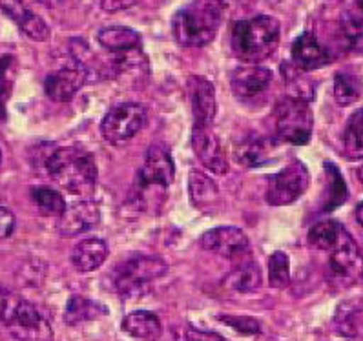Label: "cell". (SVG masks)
I'll list each match as a JSON object with an SVG mask.
<instances>
[{
	"label": "cell",
	"instance_id": "obj_1",
	"mask_svg": "<svg viewBox=\"0 0 363 341\" xmlns=\"http://www.w3.org/2000/svg\"><path fill=\"white\" fill-rule=\"evenodd\" d=\"M46 170L53 183L72 196H90L97 188L94 155L75 146L52 150L46 155Z\"/></svg>",
	"mask_w": 363,
	"mask_h": 341
},
{
	"label": "cell",
	"instance_id": "obj_2",
	"mask_svg": "<svg viewBox=\"0 0 363 341\" xmlns=\"http://www.w3.org/2000/svg\"><path fill=\"white\" fill-rule=\"evenodd\" d=\"M223 0H192L172 18L174 39L186 47H201L216 39L223 18Z\"/></svg>",
	"mask_w": 363,
	"mask_h": 341
},
{
	"label": "cell",
	"instance_id": "obj_3",
	"mask_svg": "<svg viewBox=\"0 0 363 341\" xmlns=\"http://www.w3.org/2000/svg\"><path fill=\"white\" fill-rule=\"evenodd\" d=\"M0 323L17 341H53V328L33 303L0 286Z\"/></svg>",
	"mask_w": 363,
	"mask_h": 341
},
{
	"label": "cell",
	"instance_id": "obj_4",
	"mask_svg": "<svg viewBox=\"0 0 363 341\" xmlns=\"http://www.w3.org/2000/svg\"><path fill=\"white\" fill-rule=\"evenodd\" d=\"M279 44V22L269 15L238 22L232 30V50L241 60L261 62L269 59Z\"/></svg>",
	"mask_w": 363,
	"mask_h": 341
},
{
	"label": "cell",
	"instance_id": "obj_5",
	"mask_svg": "<svg viewBox=\"0 0 363 341\" xmlns=\"http://www.w3.org/2000/svg\"><path fill=\"white\" fill-rule=\"evenodd\" d=\"M168 272V264L155 256H137L121 261L111 270V289L121 296H141L154 281Z\"/></svg>",
	"mask_w": 363,
	"mask_h": 341
},
{
	"label": "cell",
	"instance_id": "obj_6",
	"mask_svg": "<svg viewBox=\"0 0 363 341\" xmlns=\"http://www.w3.org/2000/svg\"><path fill=\"white\" fill-rule=\"evenodd\" d=\"M175 167L168 150L162 146H152L146 154L145 164L137 175V183L133 188V203L137 206L150 205V196L155 192L164 194L167 188L174 183Z\"/></svg>",
	"mask_w": 363,
	"mask_h": 341
},
{
	"label": "cell",
	"instance_id": "obj_7",
	"mask_svg": "<svg viewBox=\"0 0 363 341\" xmlns=\"http://www.w3.org/2000/svg\"><path fill=\"white\" fill-rule=\"evenodd\" d=\"M276 135L289 145L303 146L311 141L314 119L308 103L299 99L283 95L274 110Z\"/></svg>",
	"mask_w": 363,
	"mask_h": 341
},
{
	"label": "cell",
	"instance_id": "obj_8",
	"mask_svg": "<svg viewBox=\"0 0 363 341\" xmlns=\"http://www.w3.org/2000/svg\"><path fill=\"white\" fill-rule=\"evenodd\" d=\"M146 119H148V111L143 104H119V106L111 108L104 116L103 123H101V133H103L104 141L110 145H124L145 128Z\"/></svg>",
	"mask_w": 363,
	"mask_h": 341
},
{
	"label": "cell",
	"instance_id": "obj_9",
	"mask_svg": "<svg viewBox=\"0 0 363 341\" xmlns=\"http://www.w3.org/2000/svg\"><path fill=\"white\" fill-rule=\"evenodd\" d=\"M308 172L303 162H291L278 174L270 175L267 188V203L272 206H285L303 196L308 188Z\"/></svg>",
	"mask_w": 363,
	"mask_h": 341
},
{
	"label": "cell",
	"instance_id": "obj_10",
	"mask_svg": "<svg viewBox=\"0 0 363 341\" xmlns=\"http://www.w3.org/2000/svg\"><path fill=\"white\" fill-rule=\"evenodd\" d=\"M201 247L205 250L218 254L225 259H238L241 256L250 254V243L243 230L235 226H218L201 235Z\"/></svg>",
	"mask_w": 363,
	"mask_h": 341
},
{
	"label": "cell",
	"instance_id": "obj_11",
	"mask_svg": "<svg viewBox=\"0 0 363 341\" xmlns=\"http://www.w3.org/2000/svg\"><path fill=\"white\" fill-rule=\"evenodd\" d=\"M99 223H101V205L97 201L84 199L66 206L65 213L57 223V228L62 237H77L84 232L94 230Z\"/></svg>",
	"mask_w": 363,
	"mask_h": 341
},
{
	"label": "cell",
	"instance_id": "obj_12",
	"mask_svg": "<svg viewBox=\"0 0 363 341\" xmlns=\"http://www.w3.org/2000/svg\"><path fill=\"white\" fill-rule=\"evenodd\" d=\"M192 148L197 159L201 161L205 168H208L214 174H227L228 159L223 152V146L219 142V137L216 135L212 126H199L194 124L192 130Z\"/></svg>",
	"mask_w": 363,
	"mask_h": 341
},
{
	"label": "cell",
	"instance_id": "obj_13",
	"mask_svg": "<svg viewBox=\"0 0 363 341\" xmlns=\"http://www.w3.org/2000/svg\"><path fill=\"white\" fill-rule=\"evenodd\" d=\"M232 91L243 103L263 97L272 84V72L261 66H241L232 72Z\"/></svg>",
	"mask_w": 363,
	"mask_h": 341
},
{
	"label": "cell",
	"instance_id": "obj_14",
	"mask_svg": "<svg viewBox=\"0 0 363 341\" xmlns=\"http://www.w3.org/2000/svg\"><path fill=\"white\" fill-rule=\"evenodd\" d=\"M363 274V257L359 254L356 241H349L342 248L330 254L329 277L336 286H349Z\"/></svg>",
	"mask_w": 363,
	"mask_h": 341
},
{
	"label": "cell",
	"instance_id": "obj_15",
	"mask_svg": "<svg viewBox=\"0 0 363 341\" xmlns=\"http://www.w3.org/2000/svg\"><path fill=\"white\" fill-rule=\"evenodd\" d=\"M86 82H88V75L84 68L79 62H73V66H66V68L50 73L44 82V90L48 97L55 103H66L75 97V94Z\"/></svg>",
	"mask_w": 363,
	"mask_h": 341
},
{
	"label": "cell",
	"instance_id": "obj_16",
	"mask_svg": "<svg viewBox=\"0 0 363 341\" xmlns=\"http://www.w3.org/2000/svg\"><path fill=\"white\" fill-rule=\"evenodd\" d=\"M0 11L8 15L31 40L44 43V40L50 39L52 31H50L48 24L28 8L24 0H0Z\"/></svg>",
	"mask_w": 363,
	"mask_h": 341
},
{
	"label": "cell",
	"instance_id": "obj_17",
	"mask_svg": "<svg viewBox=\"0 0 363 341\" xmlns=\"http://www.w3.org/2000/svg\"><path fill=\"white\" fill-rule=\"evenodd\" d=\"M190 101L194 110V124L199 126H212L216 117V90L214 84L205 77L189 79Z\"/></svg>",
	"mask_w": 363,
	"mask_h": 341
},
{
	"label": "cell",
	"instance_id": "obj_18",
	"mask_svg": "<svg viewBox=\"0 0 363 341\" xmlns=\"http://www.w3.org/2000/svg\"><path fill=\"white\" fill-rule=\"evenodd\" d=\"M292 65L301 72L323 68L333 60L329 50H325L312 33L299 35L292 44Z\"/></svg>",
	"mask_w": 363,
	"mask_h": 341
},
{
	"label": "cell",
	"instance_id": "obj_19",
	"mask_svg": "<svg viewBox=\"0 0 363 341\" xmlns=\"http://www.w3.org/2000/svg\"><path fill=\"white\" fill-rule=\"evenodd\" d=\"M349 241H352V235L345 230V226L340 225L334 219L318 223L308 232V243L318 248V250L329 252V254H333L337 248H342Z\"/></svg>",
	"mask_w": 363,
	"mask_h": 341
},
{
	"label": "cell",
	"instance_id": "obj_20",
	"mask_svg": "<svg viewBox=\"0 0 363 341\" xmlns=\"http://www.w3.org/2000/svg\"><path fill=\"white\" fill-rule=\"evenodd\" d=\"M108 257V245L103 239H84L72 250L73 267L82 274L94 272Z\"/></svg>",
	"mask_w": 363,
	"mask_h": 341
},
{
	"label": "cell",
	"instance_id": "obj_21",
	"mask_svg": "<svg viewBox=\"0 0 363 341\" xmlns=\"http://www.w3.org/2000/svg\"><path fill=\"white\" fill-rule=\"evenodd\" d=\"M235 264L232 272L227 277V286L228 289L247 294V292H254L261 286V272L256 261L250 257V254L241 256L234 259Z\"/></svg>",
	"mask_w": 363,
	"mask_h": 341
},
{
	"label": "cell",
	"instance_id": "obj_22",
	"mask_svg": "<svg viewBox=\"0 0 363 341\" xmlns=\"http://www.w3.org/2000/svg\"><path fill=\"white\" fill-rule=\"evenodd\" d=\"M123 330L128 336L141 341H157L162 336V325L154 312H130L123 320Z\"/></svg>",
	"mask_w": 363,
	"mask_h": 341
},
{
	"label": "cell",
	"instance_id": "obj_23",
	"mask_svg": "<svg viewBox=\"0 0 363 341\" xmlns=\"http://www.w3.org/2000/svg\"><path fill=\"white\" fill-rule=\"evenodd\" d=\"M99 44L111 53H123L141 47V35L132 28L108 26L97 33Z\"/></svg>",
	"mask_w": 363,
	"mask_h": 341
},
{
	"label": "cell",
	"instance_id": "obj_24",
	"mask_svg": "<svg viewBox=\"0 0 363 341\" xmlns=\"http://www.w3.org/2000/svg\"><path fill=\"white\" fill-rule=\"evenodd\" d=\"M189 190L194 206L203 210V212H210V208L214 206V203L219 201L218 184L210 179L208 175L203 174V172H190Z\"/></svg>",
	"mask_w": 363,
	"mask_h": 341
},
{
	"label": "cell",
	"instance_id": "obj_25",
	"mask_svg": "<svg viewBox=\"0 0 363 341\" xmlns=\"http://www.w3.org/2000/svg\"><path fill=\"white\" fill-rule=\"evenodd\" d=\"M272 154V145L267 142L263 137L252 135L245 139L238 148H235V157L243 167L254 168V167H263L267 164Z\"/></svg>",
	"mask_w": 363,
	"mask_h": 341
},
{
	"label": "cell",
	"instance_id": "obj_26",
	"mask_svg": "<svg viewBox=\"0 0 363 341\" xmlns=\"http://www.w3.org/2000/svg\"><path fill=\"white\" fill-rule=\"evenodd\" d=\"M106 314V308L97 301H91L82 296H73L69 298L65 311V321L68 325H81L86 321H94L101 315Z\"/></svg>",
	"mask_w": 363,
	"mask_h": 341
},
{
	"label": "cell",
	"instance_id": "obj_27",
	"mask_svg": "<svg viewBox=\"0 0 363 341\" xmlns=\"http://www.w3.org/2000/svg\"><path fill=\"white\" fill-rule=\"evenodd\" d=\"M362 75L358 73L343 69L334 75V99L340 106H349V104L356 103L362 95Z\"/></svg>",
	"mask_w": 363,
	"mask_h": 341
},
{
	"label": "cell",
	"instance_id": "obj_28",
	"mask_svg": "<svg viewBox=\"0 0 363 341\" xmlns=\"http://www.w3.org/2000/svg\"><path fill=\"white\" fill-rule=\"evenodd\" d=\"M343 148L349 159H363V108L354 111L347 121Z\"/></svg>",
	"mask_w": 363,
	"mask_h": 341
},
{
	"label": "cell",
	"instance_id": "obj_29",
	"mask_svg": "<svg viewBox=\"0 0 363 341\" xmlns=\"http://www.w3.org/2000/svg\"><path fill=\"white\" fill-rule=\"evenodd\" d=\"M340 40L352 53H363V21L352 13H345L340 22Z\"/></svg>",
	"mask_w": 363,
	"mask_h": 341
},
{
	"label": "cell",
	"instance_id": "obj_30",
	"mask_svg": "<svg viewBox=\"0 0 363 341\" xmlns=\"http://www.w3.org/2000/svg\"><path fill=\"white\" fill-rule=\"evenodd\" d=\"M31 199H33L35 206L39 208V212L43 216H55V218H60L66 210V201L65 197L60 196L57 190L53 188H33L31 190Z\"/></svg>",
	"mask_w": 363,
	"mask_h": 341
},
{
	"label": "cell",
	"instance_id": "obj_31",
	"mask_svg": "<svg viewBox=\"0 0 363 341\" xmlns=\"http://www.w3.org/2000/svg\"><path fill=\"white\" fill-rule=\"evenodd\" d=\"M281 73L283 79H285L286 86H289V95L299 101H305L308 103L312 97H314V86L311 84L307 77L301 75V69L296 68L294 65H289V62H283L281 65Z\"/></svg>",
	"mask_w": 363,
	"mask_h": 341
},
{
	"label": "cell",
	"instance_id": "obj_32",
	"mask_svg": "<svg viewBox=\"0 0 363 341\" xmlns=\"http://www.w3.org/2000/svg\"><path fill=\"white\" fill-rule=\"evenodd\" d=\"M15 73H17V62L11 55H4L0 59V119H6V104L13 90Z\"/></svg>",
	"mask_w": 363,
	"mask_h": 341
},
{
	"label": "cell",
	"instance_id": "obj_33",
	"mask_svg": "<svg viewBox=\"0 0 363 341\" xmlns=\"http://www.w3.org/2000/svg\"><path fill=\"white\" fill-rule=\"evenodd\" d=\"M269 283L274 289H285L291 283V261L285 252H274L270 256Z\"/></svg>",
	"mask_w": 363,
	"mask_h": 341
},
{
	"label": "cell",
	"instance_id": "obj_34",
	"mask_svg": "<svg viewBox=\"0 0 363 341\" xmlns=\"http://www.w3.org/2000/svg\"><path fill=\"white\" fill-rule=\"evenodd\" d=\"M325 168H327V175H329V186H327L329 194H327V199H325V205L321 210H323V212H330V210H334L336 206L342 205V203H345L347 188L336 167H333V164H325Z\"/></svg>",
	"mask_w": 363,
	"mask_h": 341
},
{
	"label": "cell",
	"instance_id": "obj_35",
	"mask_svg": "<svg viewBox=\"0 0 363 341\" xmlns=\"http://www.w3.org/2000/svg\"><path fill=\"white\" fill-rule=\"evenodd\" d=\"M337 330L345 336H358L363 332V311L358 308H340L336 315Z\"/></svg>",
	"mask_w": 363,
	"mask_h": 341
},
{
	"label": "cell",
	"instance_id": "obj_36",
	"mask_svg": "<svg viewBox=\"0 0 363 341\" xmlns=\"http://www.w3.org/2000/svg\"><path fill=\"white\" fill-rule=\"evenodd\" d=\"M219 320L241 334H257L261 330L259 323L248 315H219Z\"/></svg>",
	"mask_w": 363,
	"mask_h": 341
},
{
	"label": "cell",
	"instance_id": "obj_37",
	"mask_svg": "<svg viewBox=\"0 0 363 341\" xmlns=\"http://www.w3.org/2000/svg\"><path fill=\"white\" fill-rule=\"evenodd\" d=\"M15 228V216L11 213V210L0 206V241L13 234Z\"/></svg>",
	"mask_w": 363,
	"mask_h": 341
},
{
	"label": "cell",
	"instance_id": "obj_38",
	"mask_svg": "<svg viewBox=\"0 0 363 341\" xmlns=\"http://www.w3.org/2000/svg\"><path fill=\"white\" fill-rule=\"evenodd\" d=\"M141 2V0H101V8L106 11V13H117V11H123V9H130Z\"/></svg>",
	"mask_w": 363,
	"mask_h": 341
},
{
	"label": "cell",
	"instance_id": "obj_39",
	"mask_svg": "<svg viewBox=\"0 0 363 341\" xmlns=\"http://www.w3.org/2000/svg\"><path fill=\"white\" fill-rule=\"evenodd\" d=\"M186 341H227L219 334L205 332V330H196V328H189L186 330Z\"/></svg>",
	"mask_w": 363,
	"mask_h": 341
},
{
	"label": "cell",
	"instance_id": "obj_40",
	"mask_svg": "<svg viewBox=\"0 0 363 341\" xmlns=\"http://www.w3.org/2000/svg\"><path fill=\"white\" fill-rule=\"evenodd\" d=\"M356 218H358L359 225L363 226V203H359L358 208H356Z\"/></svg>",
	"mask_w": 363,
	"mask_h": 341
},
{
	"label": "cell",
	"instance_id": "obj_41",
	"mask_svg": "<svg viewBox=\"0 0 363 341\" xmlns=\"http://www.w3.org/2000/svg\"><path fill=\"white\" fill-rule=\"evenodd\" d=\"M358 179H359V183L363 184V167L358 168Z\"/></svg>",
	"mask_w": 363,
	"mask_h": 341
},
{
	"label": "cell",
	"instance_id": "obj_42",
	"mask_svg": "<svg viewBox=\"0 0 363 341\" xmlns=\"http://www.w3.org/2000/svg\"><path fill=\"white\" fill-rule=\"evenodd\" d=\"M356 2H358V8L363 11V0H356Z\"/></svg>",
	"mask_w": 363,
	"mask_h": 341
},
{
	"label": "cell",
	"instance_id": "obj_43",
	"mask_svg": "<svg viewBox=\"0 0 363 341\" xmlns=\"http://www.w3.org/2000/svg\"><path fill=\"white\" fill-rule=\"evenodd\" d=\"M0 341H4V340H2V337H0Z\"/></svg>",
	"mask_w": 363,
	"mask_h": 341
},
{
	"label": "cell",
	"instance_id": "obj_44",
	"mask_svg": "<svg viewBox=\"0 0 363 341\" xmlns=\"http://www.w3.org/2000/svg\"><path fill=\"white\" fill-rule=\"evenodd\" d=\"M362 276H363V274H362Z\"/></svg>",
	"mask_w": 363,
	"mask_h": 341
},
{
	"label": "cell",
	"instance_id": "obj_45",
	"mask_svg": "<svg viewBox=\"0 0 363 341\" xmlns=\"http://www.w3.org/2000/svg\"><path fill=\"white\" fill-rule=\"evenodd\" d=\"M0 155H2V154H0Z\"/></svg>",
	"mask_w": 363,
	"mask_h": 341
}]
</instances>
